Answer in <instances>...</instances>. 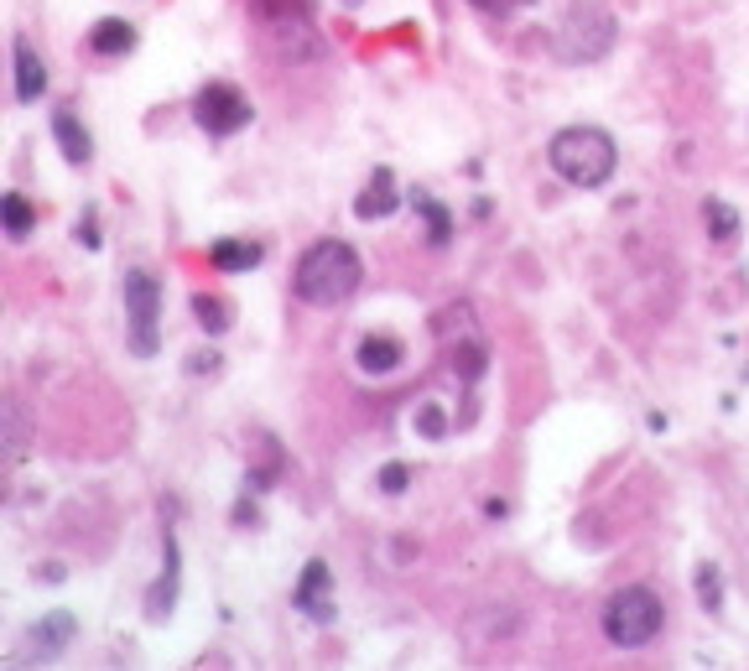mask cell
<instances>
[{"mask_svg":"<svg viewBox=\"0 0 749 671\" xmlns=\"http://www.w3.org/2000/svg\"><path fill=\"white\" fill-rule=\"evenodd\" d=\"M469 5H473V11H484V16H511L521 0H469Z\"/></svg>","mask_w":749,"mask_h":671,"instance_id":"25","label":"cell"},{"mask_svg":"<svg viewBox=\"0 0 749 671\" xmlns=\"http://www.w3.org/2000/svg\"><path fill=\"white\" fill-rule=\"evenodd\" d=\"M250 16L271 42L313 37V0H250Z\"/></svg>","mask_w":749,"mask_h":671,"instance_id":"7","label":"cell"},{"mask_svg":"<svg viewBox=\"0 0 749 671\" xmlns=\"http://www.w3.org/2000/svg\"><path fill=\"white\" fill-rule=\"evenodd\" d=\"M697 604H703L708 614L724 610V578H718V568H713V562H703V568H697Z\"/></svg>","mask_w":749,"mask_h":671,"instance_id":"22","label":"cell"},{"mask_svg":"<svg viewBox=\"0 0 749 671\" xmlns=\"http://www.w3.org/2000/svg\"><path fill=\"white\" fill-rule=\"evenodd\" d=\"M292 610H302L313 625L334 619V573H328L323 557H308V568H302V578H297V589H292Z\"/></svg>","mask_w":749,"mask_h":671,"instance_id":"9","label":"cell"},{"mask_svg":"<svg viewBox=\"0 0 749 671\" xmlns=\"http://www.w3.org/2000/svg\"><path fill=\"white\" fill-rule=\"evenodd\" d=\"M21 454H26V416L16 401H5V458L21 463Z\"/></svg>","mask_w":749,"mask_h":671,"instance_id":"21","label":"cell"},{"mask_svg":"<svg viewBox=\"0 0 749 671\" xmlns=\"http://www.w3.org/2000/svg\"><path fill=\"white\" fill-rule=\"evenodd\" d=\"M547 161H552L557 178L572 182V188H604L614 178V167H619V146L599 125H568V131L552 136Z\"/></svg>","mask_w":749,"mask_h":671,"instance_id":"2","label":"cell"},{"mask_svg":"<svg viewBox=\"0 0 749 671\" xmlns=\"http://www.w3.org/2000/svg\"><path fill=\"white\" fill-rule=\"evenodd\" d=\"M79 245H83V250H99V224H94V214L79 219Z\"/></svg>","mask_w":749,"mask_h":671,"instance_id":"26","label":"cell"},{"mask_svg":"<svg viewBox=\"0 0 749 671\" xmlns=\"http://www.w3.org/2000/svg\"><path fill=\"white\" fill-rule=\"evenodd\" d=\"M703 224H708V239H718V245H734V239H739V214H734V203H724V198H708V203H703Z\"/></svg>","mask_w":749,"mask_h":671,"instance_id":"20","label":"cell"},{"mask_svg":"<svg viewBox=\"0 0 749 671\" xmlns=\"http://www.w3.org/2000/svg\"><path fill=\"white\" fill-rule=\"evenodd\" d=\"M188 370H193V376H214V370H219V355H193V359H188Z\"/></svg>","mask_w":749,"mask_h":671,"instance_id":"27","label":"cell"},{"mask_svg":"<svg viewBox=\"0 0 749 671\" xmlns=\"http://www.w3.org/2000/svg\"><path fill=\"white\" fill-rule=\"evenodd\" d=\"M74 635H79V619L68 610L47 614V619H37L32 630H26V640H21V656L26 661H58L68 646H74Z\"/></svg>","mask_w":749,"mask_h":671,"instance_id":"10","label":"cell"},{"mask_svg":"<svg viewBox=\"0 0 749 671\" xmlns=\"http://www.w3.org/2000/svg\"><path fill=\"white\" fill-rule=\"evenodd\" d=\"M120 297H125V344L136 359H152L161 349V281L152 271H125L120 277Z\"/></svg>","mask_w":749,"mask_h":671,"instance_id":"4","label":"cell"},{"mask_svg":"<svg viewBox=\"0 0 749 671\" xmlns=\"http://www.w3.org/2000/svg\"><path fill=\"white\" fill-rule=\"evenodd\" d=\"M365 281V266H359L355 245L349 239H317L302 250L297 260V277H292V292L308 302V307H344L349 297L359 292Z\"/></svg>","mask_w":749,"mask_h":671,"instance_id":"1","label":"cell"},{"mask_svg":"<svg viewBox=\"0 0 749 671\" xmlns=\"http://www.w3.org/2000/svg\"><path fill=\"white\" fill-rule=\"evenodd\" d=\"M193 317H198V328H203L209 338L235 328V307H230L224 297H209V292H193Z\"/></svg>","mask_w":749,"mask_h":671,"instance_id":"17","label":"cell"},{"mask_svg":"<svg viewBox=\"0 0 749 671\" xmlns=\"http://www.w3.org/2000/svg\"><path fill=\"white\" fill-rule=\"evenodd\" d=\"M193 120L203 136H235V131H245V125L256 120V110H250V99L239 94L235 83L214 79L193 94Z\"/></svg>","mask_w":749,"mask_h":671,"instance_id":"6","label":"cell"},{"mask_svg":"<svg viewBox=\"0 0 749 671\" xmlns=\"http://www.w3.org/2000/svg\"><path fill=\"white\" fill-rule=\"evenodd\" d=\"M178 593H182V547L172 532H161V573L146 593V619L152 625H167L172 610H178Z\"/></svg>","mask_w":749,"mask_h":671,"instance_id":"8","label":"cell"},{"mask_svg":"<svg viewBox=\"0 0 749 671\" xmlns=\"http://www.w3.org/2000/svg\"><path fill=\"white\" fill-rule=\"evenodd\" d=\"M11 63H16V99H21V104H37L42 89H47V63L37 58V47H32L26 37H16Z\"/></svg>","mask_w":749,"mask_h":671,"instance_id":"13","label":"cell"},{"mask_svg":"<svg viewBox=\"0 0 749 671\" xmlns=\"http://www.w3.org/2000/svg\"><path fill=\"white\" fill-rule=\"evenodd\" d=\"M406 484H412V469H406V463H385V469H380V490L385 494H401Z\"/></svg>","mask_w":749,"mask_h":671,"instance_id":"23","label":"cell"},{"mask_svg":"<svg viewBox=\"0 0 749 671\" xmlns=\"http://www.w3.org/2000/svg\"><path fill=\"white\" fill-rule=\"evenodd\" d=\"M89 47H94L99 58H125V53H136V26L120 16H99L89 26Z\"/></svg>","mask_w":749,"mask_h":671,"instance_id":"14","label":"cell"},{"mask_svg":"<svg viewBox=\"0 0 749 671\" xmlns=\"http://www.w3.org/2000/svg\"><path fill=\"white\" fill-rule=\"evenodd\" d=\"M0 224H5V235H11V239L32 235V224H37L32 198H26V193H5V198H0Z\"/></svg>","mask_w":749,"mask_h":671,"instance_id":"19","label":"cell"},{"mask_svg":"<svg viewBox=\"0 0 749 671\" xmlns=\"http://www.w3.org/2000/svg\"><path fill=\"white\" fill-rule=\"evenodd\" d=\"M209 260H214V271H224V277H239V271H256L260 260H266V250H260L256 239H214V245H209Z\"/></svg>","mask_w":749,"mask_h":671,"instance_id":"15","label":"cell"},{"mask_svg":"<svg viewBox=\"0 0 749 671\" xmlns=\"http://www.w3.org/2000/svg\"><path fill=\"white\" fill-rule=\"evenodd\" d=\"M416 433H422V437H443V433H448V422L437 416V406H422V416H416Z\"/></svg>","mask_w":749,"mask_h":671,"instance_id":"24","label":"cell"},{"mask_svg":"<svg viewBox=\"0 0 749 671\" xmlns=\"http://www.w3.org/2000/svg\"><path fill=\"white\" fill-rule=\"evenodd\" d=\"M395 209H401V193H395V172H391V167H374V178L365 182V193L355 198V214L365 219V224H374V219H391Z\"/></svg>","mask_w":749,"mask_h":671,"instance_id":"12","label":"cell"},{"mask_svg":"<svg viewBox=\"0 0 749 671\" xmlns=\"http://www.w3.org/2000/svg\"><path fill=\"white\" fill-rule=\"evenodd\" d=\"M355 359H359L365 376H391V370H401L406 349H401V338H391V334H370V338H359Z\"/></svg>","mask_w":749,"mask_h":671,"instance_id":"16","label":"cell"},{"mask_svg":"<svg viewBox=\"0 0 749 671\" xmlns=\"http://www.w3.org/2000/svg\"><path fill=\"white\" fill-rule=\"evenodd\" d=\"M667 625V610H661V599L656 589L646 583H630V589H619L604 604V635H610V646L619 651H640V646H651L656 635Z\"/></svg>","mask_w":749,"mask_h":671,"instance_id":"3","label":"cell"},{"mask_svg":"<svg viewBox=\"0 0 749 671\" xmlns=\"http://www.w3.org/2000/svg\"><path fill=\"white\" fill-rule=\"evenodd\" d=\"M610 47H614V16L604 5H593V0L572 5L562 16V26H557V58L562 63H599Z\"/></svg>","mask_w":749,"mask_h":671,"instance_id":"5","label":"cell"},{"mask_svg":"<svg viewBox=\"0 0 749 671\" xmlns=\"http://www.w3.org/2000/svg\"><path fill=\"white\" fill-rule=\"evenodd\" d=\"M412 203H416V214L427 219V245H433V250H443V245H448V235H454V214H448L433 193H412Z\"/></svg>","mask_w":749,"mask_h":671,"instance_id":"18","label":"cell"},{"mask_svg":"<svg viewBox=\"0 0 749 671\" xmlns=\"http://www.w3.org/2000/svg\"><path fill=\"white\" fill-rule=\"evenodd\" d=\"M53 141H58L63 161H74V167H89L94 161V136L83 131V120L63 104V110H53Z\"/></svg>","mask_w":749,"mask_h":671,"instance_id":"11","label":"cell"}]
</instances>
